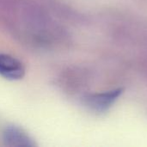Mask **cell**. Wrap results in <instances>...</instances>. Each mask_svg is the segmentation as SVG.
Returning <instances> with one entry per match:
<instances>
[{
  "label": "cell",
  "instance_id": "1",
  "mask_svg": "<svg viewBox=\"0 0 147 147\" xmlns=\"http://www.w3.org/2000/svg\"><path fill=\"white\" fill-rule=\"evenodd\" d=\"M122 93L123 89L117 88L102 93L90 94L84 98V102L91 110L102 113L108 110Z\"/></svg>",
  "mask_w": 147,
  "mask_h": 147
},
{
  "label": "cell",
  "instance_id": "2",
  "mask_svg": "<svg viewBox=\"0 0 147 147\" xmlns=\"http://www.w3.org/2000/svg\"><path fill=\"white\" fill-rule=\"evenodd\" d=\"M25 68L17 59L0 53V75L9 80H19L23 78Z\"/></svg>",
  "mask_w": 147,
  "mask_h": 147
},
{
  "label": "cell",
  "instance_id": "3",
  "mask_svg": "<svg viewBox=\"0 0 147 147\" xmlns=\"http://www.w3.org/2000/svg\"><path fill=\"white\" fill-rule=\"evenodd\" d=\"M3 140L6 146L12 147H34L35 143L21 128L9 126L7 127L3 134Z\"/></svg>",
  "mask_w": 147,
  "mask_h": 147
}]
</instances>
